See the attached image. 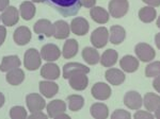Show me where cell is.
Wrapping results in <instances>:
<instances>
[{
    "label": "cell",
    "mask_w": 160,
    "mask_h": 119,
    "mask_svg": "<svg viewBox=\"0 0 160 119\" xmlns=\"http://www.w3.org/2000/svg\"><path fill=\"white\" fill-rule=\"evenodd\" d=\"M49 7H53L64 17H71L78 14L81 9L80 0H45Z\"/></svg>",
    "instance_id": "cell-1"
},
{
    "label": "cell",
    "mask_w": 160,
    "mask_h": 119,
    "mask_svg": "<svg viewBox=\"0 0 160 119\" xmlns=\"http://www.w3.org/2000/svg\"><path fill=\"white\" fill-rule=\"evenodd\" d=\"M42 64V56L37 49L30 48L26 51L24 55V65L25 68L30 71L37 70L41 67Z\"/></svg>",
    "instance_id": "cell-2"
},
{
    "label": "cell",
    "mask_w": 160,
    "mask_h": 119,
    "mask_svg": "<svg viewBox=\"0 0 160 119\" xmlns=\"http://www.w3.org/2000/svg\"><path fill=\"white\" fill-rule=\"evenodd\" d=\"M109 14L114 18H122L127 14L129 9L128 0H110Z\"/></svg>",
    "instance_id": "cell-3"
},
{
    "label": "cell",
    "mask_w": 160,
    "mask_h": 119,
    "mask_svg": "<svg viewBox=\"0 0 160 119\" xmlns=\"http://www.w3.org/2000/svg\"><path fill=\"white\" fill-rule=\"evenodd\" d=\"M137 58L142 62H151L156 56V51L151 45L146 43H139L135 47Z\"/></svg>",
    "instance_id": "cell-4"
},
{
    "label": "cell",
    "mask_w": 160,
    "mask_h": 119,
    "mask_svg": "<svg viewBox=\"0 0 160 119\" xmlns=\"http://www.w3.org/2000/svg\"><path fill=\"white\" fill-rule=\"evenodd\" d=\"M108 40H109V32L105 27L97 28L91 34V43L94 48L99 49L105 47L108 44Z\"/></svg>",
    "instance_id": "cell-5"
},
{
    "label": "cell",
    "mask_w": 160,
    "mask_h": 119,
    "mask_svg": "<svg viewBox=\"0 0 160 119\" xmlns=\"http://www.w3.org/2000/svg\"><path fill=\"white\" fill-rule=\"evenodd\" d=\"M26 103L31 113L42 111L46 107V101L44 98L38 94H29L26 97Z\"/></svg>",
    "instance_id": "cell-6"
},
{
    "label": "cell",
    "mask_w": 160,
    "mask_h": 119,
    "mask_svg": "<svg viewBox=\"0 0 160 119\" xmlns=\"http://www.w3.org/2000/svg\"><path fill=\"white\" fill-rule=\"evenodd\" d=\"M69 85L75 90H84L89 84V79L84 72H75L68 78Z\"/></svg>",
    "instance_id": "cell-7"
},
{
    "label": "cell",
    "mask_w": 160,
    "mask_h": 119,
    "mask_svg": "<svg viewBox=\"0 0 160 119\" xmlns=\"http://www.w3.org/2000/svg\"><path fill=\"white\" fill-rule=\"evenodd\" d=\"M91 94L95 99L104 101V100L109 99L112 92H111V87L108 84L102 83V82H98V83H95L93 85L91 89Z\"/></svg>",
    "instance_id": "cell-8"
},
{
    "label": "cell",
    "mask_w": 160,
    "mask_h": 119,
    "mask_svg": "<svg viewBox=\"0 0 160 119\" xmlns=\"http://www.w3.org/2000/svg\"><path fill=\"white\" fill-rule=\"evenodd\" d=\"M61 55V51L57 45L53 44H47L44 45L41 49V56L43 60L47 62H55Z\"/></svg>",
    "instance_id": "cell-9"
},
{
    "label": "cell",
    "mask_w": 160,
    "mask_h": 119,
    "mask_svg": "<svg viewBox=\"0 0 160 119\" xmlns=\"http://www.w3.org/2000/svg\"><path fill=\"white\" fill-rule=\"evenodd\" d=\"M124 104L130 110H140L143 104V99L138 92L131 90L126 93V95L124 96Z\"/></svg>",
    "instance_id": "cell-10"
},
{
    "label": "cell",
    "mask_w": 160,
    "mask_h": 119,
    "mask_svg": "<svg viewBox=\"0 0 160 119\" xmlns=\"http://www.w3.org/2000/svg\"><path fill=\"white\" fill-rule=\"evenodd\" d=\"M69 27H71L72 32L78 36L86 35L87 33L89 32V29H90L89 22H88V20L83 17L74 18V19L72 20Z\"/></svg>",
    "instance_id": "cell-11"
},
{
    "label": "cell",
    "mask_w": 160,
    "mask_h": 119,
    "mask_svg": "<svg viewBox=\"0 0 160 119\" xmlns=\"http://www.w3.org/2000/svg\"><path fill=\"white\" fill-rule=\"evenodd\" d=\"M33 30L37 34H44L47 37H51L55 33V26L48 19H40L33 26Z\"/></svg>",
    "instance_id": "cell-12"
},
{
    "label": "cell",
    "mask_w": 160,
    "mask_h": 119,
    "mask_svg": "<svg viewBox=\"0 0 160 119\" xmlns=\"http://www.w3.org/2000/svg\"><path fill=\"white\" fill-rule=\"evenodd\" d=\"M1 20L4 26L13 27L18 22L19 20V13L15 7H8L1 15Z\"/></svg>",
    "instance_id": "cell-13"
},
{
    "label": "cell",
    "mask_w": 160,
    "mask_h": 119,
    "mask_svg": "<svg viewBox=\"0 0 160 119\" xmlns=\"http://www.w3.org/2000/svg\"><path fill=\"white\" fill-rule=\"evenodd\" d=\"M105 78L111 85L118 86V85L124 83V81H125V74L118 68H111L106 71Z\"/></svg>",
    "instance_id": "cell-14"
},
{
    "label": "cell",
    "mask_w": 160,
    "mask_h": 119,
    "mask_svg": "<svg viewBox=\"0 0 160 119\" xmlns=\"http://www.w3.org/2000/svg\"><path fill=\"white\" fill-rule=\"evenodd\" d=\"M13 37L18 46H25L31 40V31L28 27H19L14 31Z\"/></svg>",
    "instance_id": "cell-15"
},
{
    "label": "cell",
    "mask_w": 160,
    "mask_h": 119,
    "mask_svg": "<svg viewBox=\"0 0 160 119\" xmlns=\"http://www.w3.org/2000/svg\"><path fill=\"white\" fill-rule=\"evenodd\" d=\"M75 72H84V74H89L90 68L83 64L80 63H68L63 66V78L68 80V78Z\"/></svg>",
    "instance_id": "cell-16"
},
{
    "label": "cell",
    "mask_w": 160,
    "mask_h": 119,
    "mask_svg": "<svg viewBox=\"0 0 160 119\" xmlns=\"http://www.w3.org/2000/svg\"><path fill=\"white\" fill-rule=\"evenodd\" d=\"M41 76L47 80H57L60 77V68L52 62L47 63L41 68Z\"/></svg>",
    "instance_id": "cell-17"
},
{
    "label": "cell",
    "mask_w": 160,
    "mask_h": 119,
    "mask_svg": "<svg viewBox=\"0 0 160 119\" xmlns=\"http://www.w3.org/2000/svg\"><path fill=\"white\" fill-rule=\"evenodd\" d=\"M126 37V31L122 26H112L109 33V40L113 45H120L124 42Z\"/></svg>",
    "instance_id": "cell-18"
},
{
    "label": "cell",
    "mask_w": 160,
    "mask_h": 119,
    "mask_svg": "<svg viewBox=\"0 0 160 119\" xmlns=\"http://www.w3.org/2000/svg\"><path fill=\"white\" fill-rule=\"evenodd\" d=\"M46 107H47L48 116L51 118H56L59 114L64 113L66 111L65 102L62 101V100H60V99L52 100V101L49 102L47 105H46Z\"/></svg>",
    "instance_id": "cell-19"
},
{
    "label": "cell",
    "mask_w": 160,
    "mask_h": 119,
    "mask_svg": "<svg viewBox=\"0 0 160 119\" xmlns=\"http://www.w3.org/2000/svg\"><path fill=\"white\" fill-rule=\"evenodd\" d=\"M6 80L9 84L13 85V86H17V85H20L24 82L25 80V72L22 69L15 68L12 69V70L8 71L7 76H6Z\"/></svg>",
    "instance_id": "cell-20"
},
{
    "label": "cell",
    "mask_w": 160,
    "mask_h": 119,
    "mask_svg": "<svg viewBox=\"0 0 160 119\" xmlns=\"http://www.w3.org/2000/svg\"><path fill=\"white\" fill-rule=\"evenodd\" d=\"M90 15L91 18L94 20L95 22L100 25L107 24L109 21V13L106 11L105 9L100 7H91V11H90Z\"/></svg>",
    "instance_id": "cell-21"
},
{
    "label": "cell",
    "mask_w": 160,
    "mask_h": 119,
    "mask_svg": "<svg viewBox=\"0 0 160 119\" xmlns=\"http://www.w3.org/2000/svg\"><path fill=\"white\" fill-rule=\"evenodd\" d=\"M120 66L126 72H135L139 68V60L132 55H125L120 61Z\"/></svg>",
    "instance_id": "cell-22"
},
{
    "label": "cell",
    "mask_w": 160,
    "mask_h": 119,
    "mask_svg": "<svg viewBox=\"0 0 160 119\" xmlns=\"http://www.w3.org/2000/svg\"><path fill=\"white\" fill-rule=\"evenodd\" d=\"M55 33L53 36L57 40H65L68 37L69 32H71V27L68 26V24L64 20H58L55 24Z\"/></svg>",
    "instance_id": "cell-23"
},
{
    "label": "cell",
    "mask_w": 160,
    "mask_h": 119,
    "mask_svg": "<svg viewBox=\"0 0 160 119\" xmlns=\"http://www.w3.org/2000/svg\"><path fill=\"white\" fill-rule=\"evenodd\" d=\"M20 60L17 55H9L4 56L2 59V62L0 64V70L3 72H8L12 69L18 68L20 66Z\"/></svg>",
    "instance_id": "cell-24"
},
{
    "label": "cell",
    "mask_w": 160,
    "mask_h": 119,
    "mask_svg": "<svg viewBox=\"0 0 160 119\" xmlns=\"http://www.w3.org/2000/svg\"><path fill=\"white\" fill-rule=\"evenodd\" d=\"M40 92L44 97L52 98L59 92L58 84L53 83L51 81H41L40 82Z\"/></svg>",
    "instance_id": "cell-25"
},
{
    "label": "cell",
    "mask_w": 160,
    "mask_h": 119,
    "mask_svg": "<svg viewBox=\"0 0 160 119\" xmlns=\"http://www.w3.org/2000/svg\"><path fill=\"white\" fill-rule=\"evenodd\" d=\"M118 58V54L117 51L113 50V49H108V50H106L105 52L102 53L99 62L104 67L109 68V67H112L117 64Z\"/></svg>",
    "instance_id": "cell-26"
},
{
    "label": "cell",
    "mask_w": 160,
    "mask_h": 119,
    "mask_svg": "<svg viewBox=\"0 0 160 119\" xmlns=\"http://www.w3.org/2000/svg\"><path fill=\"white\" fill-rule=\"evenodd\" d=\"M143 104L146 111L154 112L160 105V96L154 94V93H148L143 98Z\"/></svg>",
    "instance_id": "cell-27"
},
{
    "label": "cell",
    "mask_w": 160,
    "mask_h": 119,
    "mask_svg": "<svg viewBox=\"0 0 160 119\" xmlns=\"http://www.w3.org/2000/svg\"><path fill=\"white\" fill-rule=\"evenodd\" d=\"M78 48H79V45L76 40L71 38V40H66V42L64 43L63 50H62V54H63L64 59L74 58L77 54V52H78Z\"/></svg>",
    "instance_id": "cell-28"
},
{
    "label": "cell",
    "mask_w": 160,
    "mask_h": 119,
    "mask_svg": "<svg viewBox=\"0 0 160 119\" xmlns=\"http://www.w3.org/2000/svg\"><path fill=\"white\" fill-rule=\"evenodd\" d=\"M90 113L95 119H106L109 115V110L104 103H94L90 108Z\"/></svg>",
    "instance_id": "cell-29"
},
{
    "label": "cell",
    "mask_w": 160,
    "mask_h": 119,
    "mask_svg": "<svg viewBox=\"0 0 160 119\" xmlns=\"http://www.w3.org/2000/svg\"><path fill=\"white\" fill-rule=\"evenodd\" d=\"M37 7H34L33 2L31 1H25L20 4L19 11H20V16L22 17V19L25 20H31L35 15L37 12Z\"/></svg>",
    "instance_id": "cell-30"
},
{
    "label": "cell",
    "mask_w": 160,
    "mask_h": 119,
    "mask_svg": "<svg viewBox=\"0 0 160 119\" xmlns=\"http://www.w3.org/2000/svg\"><path fill=\"white\" fill-rule=\"evenodd\" d=\"M82 58L89 65H96L100 60L98 51L92 47H86L82 50Z\"/></svg>",
    "instance_id": "cell-31"
},
{
    "label": "cell",
    "mask_w": 160,
    "mask_h": 119,
    "mask_svg": "<svg viewBox=\"0 0 160 119\" xmlns=\"http://www.w3.org/2000/svg\"><path fill=\"white\" fill-rule=\"evenodd\" d=\"M156 17L157 11L153 7H144L139 11V18H140L141 21L145 22V24H149V22L154 21Z\"/></svg>",
    "instance_id": "cell-32"
},
{
    "label": "cell",
    "mask_w": 160,
    "mask_h": 119,
    "mask_svg": "<svg viewBox=\"0 0 160 119\" xmlns=\"http://www.w3.org/2000/svg\"><path fill=\"white\" fill-rule=\"evenodd\" d=\"M68 108L73 112H78L83 107L84 99L79 95H71L68 97Z\"/></svg>",
    "instance_id": "cell-33"
},
{
    "label": "cell",
    "mask_w": 160,
    "mask_h": 119,
    "mask_svg": "<svg viewBox=\"0 0 160 119\" xmlns=\"http://www.w3.org/2000/svg\"><path fill=\"white\" fill-rule=\"evenodd\" d=\"M145 76L148 78H154L160 76V62H153L145 68Z\"/></svg>",
    "instance_id": "cell-34"
},
{
    "label": "cell",
    "mask_w": 160,
    "mask_h": 119,
    "mask_svg": "<svg viewBox=\"0 0 160 119\" xmlns=\"http://www.w3.org/2000/svg\"><path fill=\"white\" fill-rule=\"evenodd\" d=\"M10 117L12 119H25L27 118V111L22 107H14L10 111Z\"/></svg>",
    "instance_id": "cell-35"
},
{
    "label": "cell",
    "mask_w": 160,
    "mask_h": 119,
    "mask_svg": "<svg viewBox=\"0 0 160 119\" xmlns=\"http://www.w3.org/2000/svg\"><path fill=\"white\" fill-rule=\"evenodd\" d=\"M112 119H130L131 114L125 110H117L111 115Z\"/></svg>",
    "instance_id": "cell-36"
},
{
    "label": "cell",
    "mask_w": 160,
    "mask_h": 119,
    "mask_svg": "<svg viewBox=\"0 0 160 119\" xmlns=\"http://www.w3.org/2000/svg\"><path fill=\"white\" fill-rule=\"evenodd\" d=\"M133 117L136 119H152V118H154V115H152L148 111V112H145V111H138V112L133 115Z\"/></svg>",
    "instance_id": "cell-37"
},
{
    "label": "cell",
    "mask_w": 160,
    "mask_h": 119,
    "mask_svg": "<svg viewBox=\"0 0 160 119\" xmlns=\"http://www.w3.org/2000/svg\"><path fill=\"white\" fill-rule=\"evenodd\" d=\"M80 2H81V6L88 7V9H91L96 4V0H80Z\"/></svg>",
    "instance_id": "cell-38"
},
{
    "label": "cell",
    "mask_w": 160,
    "mask_h": 119,
    "mask_svg": "<svg viewBox=\"0 0 160 119\" xmlns=\"http://www.w3.org/2000/svg\"><path fill=\"white\" fill-rule=\"evenodd\" d=\"M6 37H7V30H6V27L3 26H0V46L4 43L6 40Z\"/></svg>",
    "instance_id": "cell-39"
},
{
    "label": "cell",
    "mask_w": 160,
    "mask_h": 119,
    "mask_svg": "<svg viewBox=\"0 0 160 119\" xmlns=\"http://www.w3.org/2000/svg\"><path fill=\"white\" fill-rule=\"evenodd\" d=\"M29 118L31 119H37V118H41V119H46L47 118V115H45V114H43L42 113V111H38V112H34V113H32L31 115L29 116Z\"/></svg>",
    "instance_id": "cell-40"
},
{
    "label": "cell",
    "mask_w": 160,
    "mask_h": 119,
    "mask_svg": "<svg viewBox=\"0 0 160 119\" xmlns=\"http://www.w3.org/2000/svg\"><path fill=\"white\" fill-rule=\"evenodd\" d=\"M143 2H145L146 4H148L149 7H157L160 6V0H142Z\"/></svg>",
    "instance_id": "cell-41"
},
{
    "label": "cell",
    "mask_w": 160,
    "mask_h": 119,
    "mask_svg": "<svg viewBox=\"0 0 160 119\" xmlns=\"http://www.w3.org/2000/svg\"><path fill=\"white\" fill-rule=\"evenodd\" d=\"M153 86H154V88L157 90V93H159V94H160V76L156 77L154 79Z\"/></svg>",
    "instance_id": "cell-42"
},
{
    "label": "cell",
    "mask_w": 160,
    "mask_h": 119,
    "mask_svg": "<svg viewBox=\"0 0 160 119\" xmlns=\"http://www.w3.org/2000/svg\"><path fill=\"white\" fill-rule=\"evenodd\" d=\"M10 0H0V11H4L9 7Z\"/></svg>",
    "instance_id": "cell-43"
},
{
    "label": "cell",
    "mask_w": 160,
    "mask_h": 119,
    "mask_svg": "<svg viewBox=\"0 0 160 119\" xmlns=\"http://www.w3.org/2000/svg\"><path fill=\"white\" fill-rule=\"evenodd\" d=\"M155 43H156L157 48L160 49V33H157L156 36H155Z\"/></svg>",
    "instance_id": "cell-44"
},
{
    "label": "cell",
    "mask_w": 160,
    "mask_h": 119,
    "mask_svg": "<svg viewBox=\"0 0 160 119\" xmlns=\"http://www.w3.org/2000/svg\"><path fill=\"white\" fill-rule=\"evenodd\" d=\"M4 96H3V94L2 93H0V107H3V104H4Z\"/></svg>",
    "instance_id": "cell-45"
},
{
    "label": "cell",
    "mask_w": 160,
    "mask_h": 119,
    "mask_svg": "<svg viewBox=\"0 0 160 119\" xmlns=\"http://www.w3.org/2000/svg\"><path fill=\"white\" fill-rule=\"evenodd\" d=\"M155 117L157 119H160V105L155 110Z\"/></svg>",
    "instance_id": "cell-46"
},
{
    "label": "cell",
    "mask_w": 160,
    "mask_h": 119,
    "mask_svg": "<svg viewBox=\"0 0 160 119\" xmlns=\"http://www.w3.org/2000/svg\"><path fill=\"white\" fill-rule=\"evenodd\" d=\"M56 118H58V119H60V118H66V119H69V116H68V115H66V114H64V113H61V114H59V115L57 116Z\"/></svg>",
    "instance_id": "cell-47"
},
{
    "label": "cell",
    "mask_w": 160,
    "mask_h": 119,
    "mask_svg": "<svg viewBox=\"0 0 160 119\" xmlns=\"http://www.w3.org/2000/svg\"><path fill=\"white\" fill-rule=\"evenodd\" d=\"M156 25H157V27H158L159 29H160V16H159L158 18H157V22H156Z\"/></svg>",
    "instance_id": "cell-48"
},
{
    "label": "cell",
    "mask_w": 160,
    "mask_h": 119,
    "mask_svg": "<svg viewBox=\"0 0 160 119\" xmlns=\"http://www.w3.org/2000/svg\"><path fill=\"white\" fill-rule=\"evenodd\" d=\"M33 2H43V1H45V0H32Z\"/></svg>",
    "instance_id": "cell-49"
},
{
    "label": "cell",
    "mask_w": 160,
    "mask_h": 119,
    "mask_svg": "<svg viewBox=\"0 0 160 119\" xmlns=\"http://www.w3.org/2000/svg\"><path fill=\"white\" fill-rule=\"evenodd\" d=\"M0 17H1V16H0Z\"/></svg>",
    "instance_id": "cell-50"
}]
</instances>
